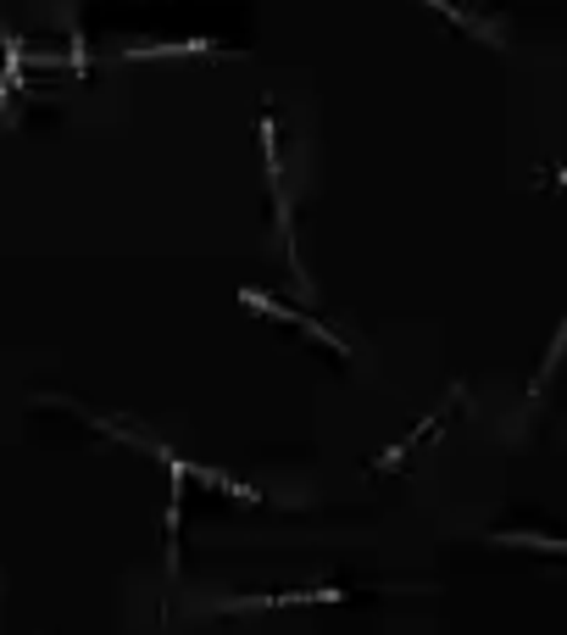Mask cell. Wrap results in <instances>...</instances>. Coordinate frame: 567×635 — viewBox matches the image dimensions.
<instances>
[{
    "label": "cell",
    "mask_w": 567,
    "mask_h": 635,
    "mask_svg": "<svg viewBox=\"0 0 567 635\" xmlns=\"http://www.w3.org/2000/svg\"><path fill=\"white\" fill-rule=\"evenodd\" d=\"M262 157H267V195H273V218L284 234V262L301 279V290H312V273L301 262V240H295V212H290V190H284V157H279V118L262 112Z\"/></svg>",
    "instance_id": "6da1fadb"
},
{
    "label": "cell",
    "mask_w": 567,
    "mask_h": 635,
    "mask_svg": "<svg viewBox=\"0 0 567 635\" xmlns=\"http://www.w3.org/2000/svg\"><path fill=\"white\" fill-rule=\"evenodd\" d=\"M240 306L245 312H256V318H267V324H284V330H295V335H306L312 346H328L334 357H351V346L328 330V324H317V318H306L301 306H290V301H273L267 290H256V284H245L240 290Z\"/></svg>",
    "instance_id": "7a4b0ae2"
},
{
    "label": "cell",
    "mask_w": 567,
    "mask_h": 635,
    "mask_svg": "<svg viewBox=\"0 0 567 635\" xmlns=\"http://www.w3.org/2000/svg\"><path fill=\"white\" fill-rule=\"evenodd\" d=\"M456 402H462V385H456V391H450V396H445V402H439L434 413H423V419H417V430H406V435H401V441H395L389 452H378V457L367 463V474H373V480H384V474L406 468V463H412V452L434 446V441L445 435V419H450V407H456Z\"/></svg>",
    "instance_id": "3957f363"
},
{
    "label": "cell",
    "mask_w": 567,
    "mask_h": 635,
    "mask_svg": "<svg viewBox=\"0 0 567 635\" xmlns=\"http://www.w3.org/2000/svg\"><path fill=\"white\" fill-rule=\"evenodd\" d=\"M162 463H168V474H173V485H168V557H162V568H168V579H179V557H184V491H190V468H184V457H173L168 446L156 452Z\"/></svg>",
    "instance_id": "277c9868"
},
{
    "label": "cell",
    "mask_w": 567,
    "mask_h": 635,
    "mask_svg": "<svg viewBox=\"0 0 567 635\" xmlns=\"http://www.w3.org/2000/svg\"><path fill=\"white\" fill-rule=\"evenodd\" d=\"M356 591L351 585H312V591H279V596H240L229 607L240 613H267V607H334V602H351Z\"/></svg>",
    "instance_id": "5b68a950"
},
{
    "label": "cell",
    "mask_w": 567,
    "mask_h": 635,
    "mask_svg": "<svg viewBox=\"0 0 567 635\" xmlns=\"http://www.w3.org/2000/svg\"><path fill=\"white\" fill-rule=\"evenodd\" d=\"M0 46H7V73H0V112H7L12 95L23 90V62H29V51H23V40H18L12 29H0Z\"/></svg>",
    "instance_id": "8992f818"
},
{
    "label": "cell",
    "mask_w": 567,
    "mask_h": 635,
    "mask_svg": "<svg viewBox=\"0 0 567 635\" xmlns=\"http://www.w3.org/2000/svg\"><path fill=\"white\" fill-rule=\"evenodd\" d=\"M489 546H523V552H545V557H567L561 535H539V530H495Z\"/></svg>",
    "instance_id": "52a82bcc"
},
{
    "label": "cell",
    "mask_w": 567,
    "mask_h": 635,
    "mask_svg": "<svg viewBox=\"0 0 567 635\" xmlns=\"http://www.w3.org/2000/svg\"><path fill=\"white\" fill-rule=\"evenodd\" d=\"M212 51H223V46L217 40H179V46H129L123 57L145 62V57H212Z\"/></svg>",
    "instance_id": "ba28073f"
},
{
    "label": "cell",
    "mask_w": 567,
    "mask_h": 635,
    "mask_svg": "<svg viewBox=\"0 0 567 635\" xmlns=\"http://www.w3.org/2000/svg\"><path fill=\"white\" fill-rule=\"evenodd\" d=\"M423 7H434L439 18H450L462 34H473V40H484V46H500V34L484 23V18H473V12H462V7H450V0H423Z\"/></svg>",
    "instance_id": "9c48e42d"
},
{
    "label": "cell",
    "mask_w": 567,
    "mask_h": 635,
    "mask_svg": "<svg viewBox=\"0 0 567 635\" xmlns=\"http://www.w3.org/2000/svg\"><path fill=\"white\" fill-rule=\"evenodd\" d=\"M561 352H567V312H561V330L550 335V346H545V357H539V369H534V385H528V396H539V391L550 385V374H556Z\"/></svg>",
    "instance_id": "30bf717a"
},
{
    "label": "cell",
    "mask_w": 567,
    "mask_h": 635,
    "mask_svg": "<svg viewBox=\"0 0 567 635\" xmlns=\"http://www.w3.org/2000/svg\"><path fill=\"white\" fill-rule=\"evenodd\" d=\"M534 184H539V190H561V184H567V168H550V173H539Z\"/></svg>",
    "instance_id": "8fae6325"
}]
</instances>
